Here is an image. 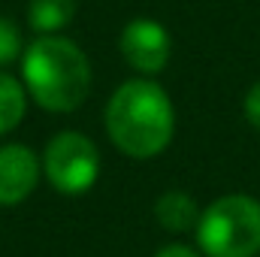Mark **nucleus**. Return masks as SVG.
<instances>
[{
	"instance_id": "obj_1",
	"label": "nucleus",
	"mask_w": 260,
	"mask_h": 257,
	"mask_svg": "<svg viewBox=\"0 0 260 257\" xmlns=\"http://www.w3.org/2000/svg\"><path fill=\"white\" fill-rule=\"evenodd\" d=\"M109 139L130 157L160 154L176 130V109L167 91L148 79L124 82L106 106Z\"/></svg>"
},
{
	"instance_id": "obj_10",
	"label": "nucleus",
	"mask_w": 260,
	"mask_h": 257,
	"mask_svg": "<svg viewBox=\"0 0 260 257\" xmlns=\"http://www.w3.org/2000/svg\"><path fill=\"white\" fill-rule=\"evenodd\" d=\"M21 55V40H18V27L0 15V67L15 61Z\"/></svg>"
},
{
	"instance_id": "obj_12",
	"label": "nucleus",
	"mask_w": 260,
	"mask_h": 257,
	"mask_svg": "<svg viewBox=\"0 0 260 257\" xmlns=\"http://www.w3.org/2000/svg\"><path fill=\"white\" fill-rule=\"evenodd\" d=\"M154 257H200L194 248H188V245H167V248H160Z\"/></svg>"
},
{
	"instance_id": "obj_9",
	"label": "nucleus",
	"mask_w": 260,
	"mask_h": 257,
	"mask_svg": "<svg viewBox=\"0 0 260 257\" xmlns=\"http://www.w3.org/2000/svg\"><path fill=\"white\" fill-rule=\"evenodd\" d=\"M24 112H27V91H24V85L15 76L0 73V136L18 127Z\"/></svg>"
},
{
	"instance_id": "obj_8",
	"label": "nucleus",
	"mask_w": 260,
	"mask_h": 257,
	"mask_svg": "<svg viewBox=\"0 0 260 257\" xmlns=\"http://www.w3.org/2000/svg\"><path fill=\"white\" fill-rule=\"evenodd\" d=\"M73 15H76V0H30L27 6V24L43 37L67 27Z\"/></svg>"
},
{
	"instance_id": "obj_7",
	"label": "nucleus",
	"mask_w": 260,
	"mask_h": 257,
	"mask_svg": "<svg viewBox=\"0 0 260 257\" xmlns=\"http://www.w3.org/2000/svg\"><path fill=\"white\" fill-rule=\"evenodd\" d=\"M200 215L203 212L197 209V203L185 191H167V194H160L157 203H154L157 224L167 227V230H173V233H185V230L197 227Z\"/></svg>"
},
{
	"instance_id": "obj_11",
	"label": "nucleus",
	"mask_w": 260,
	"mask_h": 257,
	"mask_svg": "<svg viewBox=\"0 0 260 257\" xmlns=\"http://www.w3.org/2000/svg\"><path fill=\"white\" fill-rule=\"evenodd\" d=\"M245 118L260 130V82L248 91V97H245Z\"/></svg>"
},
{
	"instance_id": "obj_5",
	"label": "nucleus",
	"mask_w": 260,
	"mask_h": 257,
	"mask_svg": "<svg viewBox=\"0 0 260 257\" xmlns=\"http://www.w3.org/2000/svg\"><path fill=\"white\" fill-rule=\"evenodd\" d=\"M118 49L124 55L133 70L139 73H160L170 52H173V40L167 34V27L154 18H133L130 24H124L121 37H118Z\"/></svg>"
},
{
	"instance_id": "obj_3",
	"label": "nucleus",
	"mask_w": 260,
	"mask_h": 257,
	"mask_svg": "<svg viewBox=\"0 0 260 257\" xmlns=\"http://www.w3.org/2000/svg\"><path fill=\"white\" fill-rule=\"evenodd\" d=\"M197 242L209 257H254L260 251V203L248 194L215 200L200 215Z\"/></svg>"
},
{
	"instance_id": "obj_2",
	"label": "nucleus",
	"mask_w": 260,
	"mask_h": 257,
	"mask_svg": "<svg viewBox=\"0 0 260 257\" xmlns=\"http://www.w3.org/2000/svg\"><path fill=\"white\" fill-rule=\"evenodd\" d=\"M21 85L43 109L73 112L88 100L91 64L73 40L49 34L24 49Z\"/></svg>"
},
{
	"instance_id": "obj_6",
	"label": "nucleus",
	"mask_w": 260,
	"mask_h": 257,
	"mask_svg": "<svg viewBox=\"0 0 260 257\" xmlns=\"http://www.w3.org/2000/svg\"><path fill=\"white\" fill-rule=\"evenodd\" d=\"M43 160L21 142L0 145V206H15L27 200L40 185Z\"/></svg>"
},
{
	"instance_id": "obj_4",
	"label": "nucleus",
	"mask_w": 260,
	"mask_h": 257,
	"mask_svg": "<svg viewBox=\"0 0 260 257\" xmlns=\"http://www.w3.org/2000/svg\"><path fill=\"white\" fill-rule=\"evenodd\" d=\"M43 173L55 191L67 194V197H79V194L91 191L100 176V151L85 133L64 130L46 145Z\"/></svg>"
}]
</instances>
